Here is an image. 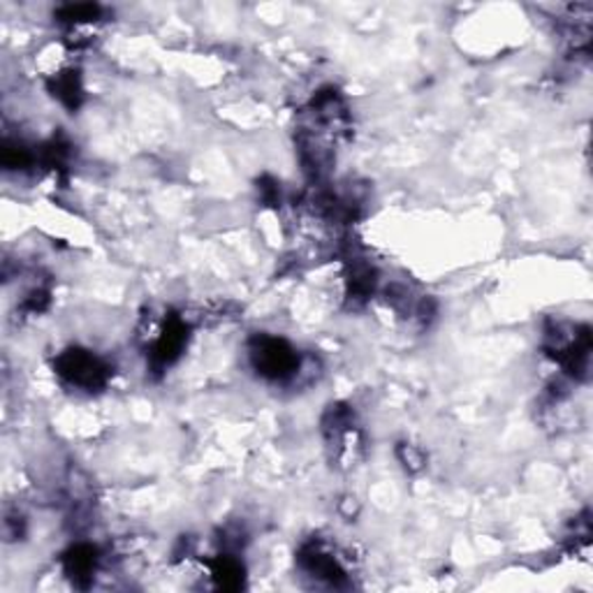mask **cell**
Segmentation results:
<instances>
[{
    "label": "cell",
    "mask_w": 593,
    "mask_h": 593,
    "mask_svg": "<svg viewBox=\"0 0 593 593\" xmlns=\"http://www.w3.org/2000/svg\"><path fill=\"white\" fill-rule=\"evenodd\" d=\"M251 361L260 376L270 380H288L299 369V355L283 339L258 336L251 343Z\"/></svg>",
    "instance_id": "1"
},
{
    "label": "cell",
    "mask_w": 593,
    "mask_h": 593,
    "mask_svg": "<svg viewBox=\"0 0 593 593\" xmlns=\"http://www.w3.org/2000/svg\"><path fill=\"white\" fill-rule=\"evenodd\" d=\"M107 365L86 351H70L59 357V373L76 388L98 390L107 380Z\"/></svg>",
    "instance_id": "2"
},
{
    "label": "cell",
    "mask_w": 593,
    "mask_h": 593,
    "mask_svg": "<svg viewBox=\"0 0 593 593\" xmlns=\"http://www.w3.org/2000/svg\"><path fill=\"white\" fill-rule=\"evenodd\" d=\"M95 549L93 547H74L70 552V557H68V572L74 578V580H80V578H91L93 576V570H95Z\"/></svg>",
    "instance_id": "3"
}]
</instances>
